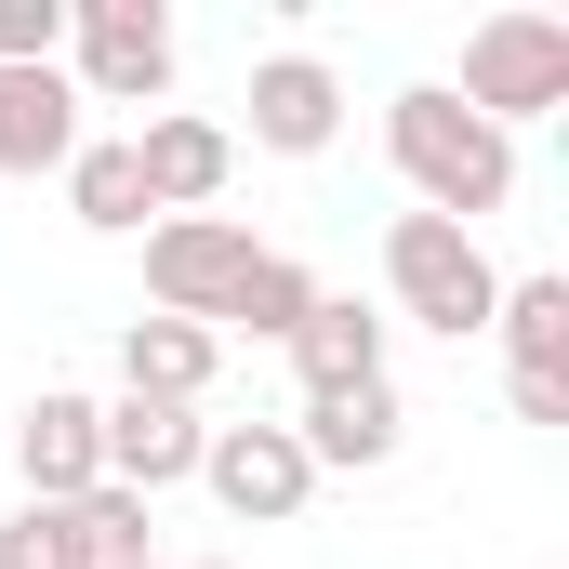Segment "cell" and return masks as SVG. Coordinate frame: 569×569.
Returning <instances> with one entry per match:
<instances>
[{"label": "cell", "instance_id": "obj_1", "mask_svg": "<svg viewBox=\"0 0 569 569\" xmlns=\"http://www.w3.org/2000/svg\"><path fill=\"white\" fill-rule=\"evenodd\" d=\"M398 159H411V186L437 199V226H450V212H490L503 172H517L503 133H490L477 107H450V93H398Z\"/></svg>", "mask_w": 569, "mask_h": 569}, {"label": "cell", "instance_id": "obj_2", "mask_svg": "<svg viewBox=\"0 0 569 569\" xmlns=\"http://www.w3.org/2000/svg\"><path fill=\"white\" fill-rule=\"evenodd\" d=\"M385 266H398V291H411V318H437V331H490V266H477V239L463 226H437V212H398V239H385Z\"/></svg>", "mask_w": 569, "mask_h": 569}, {"label": "cell", "instance_id": "obj_3", "mask_svg": "<svg viewBox=\"0 0 569 569\" xmlns=\"http://www.w3.org/2000/svg\"><path fill=\"white\" fill-rule=\"evenodd\" d=\"M463 93H477V107H557V93H569V27H557V13L477 27V40H463Z\"/></svg>", "mask_w": 569, "mask_h": 569}, {"label": "cell", "instance_id": "obj_4", "mask_svg": "<svg viewBox=\"0 0 569 569\" xmlns=\"http://www.w3.org/2000/svg\"><path fill=\"white\" fill-rule=\"evenodd\" d=\"M490 318L517 345V411L530 425H569V279H517Z\"/></svg>", "mask_w": 569, "mask_h": 569}, {"label": "cell", "instance_id": "obj_5", "mask_svg": "<svg viewBox=\"0 0 569 569\" xmlns=\"http://www.w3.org/2000/svg\"><path fill=\"white\" fill-rule=\"evenodd\" d=\"M266 252L239 239V226H159L146 239V291L172 305V318H199V305H239V279H252Z\"/></svg>", "mask_w": 569, "mask_h": 569}, {"label": "cell", "instance_id": "obj_6", "mask_svg": "<svg viewBox=\"0 0 569 569\" xmlns=\"http://www.w3.org/2000/svg\"><path fill=\"white\" fill-rule=\"evenodd\" d=\"M212 490H226L239 517H291V503H305V437H279V425L212 437Z\"/></svg>", "mask_w": 569, "mask_h": 569}, {"label": "cell", "instance_id": "obj_7", "mask_svg": "<svg viewBox=\"0 0 569 569\" xmlns=\"http://www.w3.org/2000/svg\"><path fill=\"white\" fill-rule=\"evenodd\" d=\"M93 463H120V477L159 490V477H186V463H199V425H186L172 398H120V411L93 425Z\"/></svg>", "mask_w": 569, "mask_h": 569}, {"label": "cell", "instance_id": "obj_8", "mask_svg": "<svg viewBox=\"0 0 569 569\" xmlns=\"http://www.w3.org/2000/svg\"><path fill=\"white\" fill-rule=\"evenodd\" d=\"M67 80L53 67H0V172H40V159H67Z\"/></svg>", "mask_w": 569, "mask_h": 569}, {"label": "cell", "instance_id": "obj_9", "mask_svg": "<svg viewBox=\"0 0 569 569\" xmlns=\"http://www.w3.org/2000/svg\"><path fill=\"white\" fill-rule=\"evenodd\" d=\"M291 358H305V398H331V385H371L385 371V331L358 305H305L291 318Z\"/></svg>", "mask_w": 569, "mask_h": 569}, {"label": "cell", "instance_id": "obj_10", "mask_svg": "<svg viewBox=\"0 0 569 569\" xmlns=\"http://www.w3.org/2000/svg\"><path fill=\"white\" fill-rule=\"evenodd\" d=\"M305 425H318L305 463H385V450H398V398H385V371H371V385H331Z\"/></svg>", "mask_w": 569, "mask_h": 569}, {"label": "cell", "instance_id": "obj_11", "mask_svg": "<svg viewBox=\"0 0 569 569\" xmlns=\"http://www.w3.org/2000/svg\"><path fill=\"white\" fill-rule=\"evenodd\" d=\"M133 159H146V199H212L226 186V133L212 120H159Z\"/></svg>", "mask_w": 569, "mask_h": 569}, {"label": "cell", "instance_id": "obj_12", "mask_svg": "<svg viewBox=\"0 0 569 569\" xmlns=\"http://www.w3.org/2000/svg\"><path fill=\"white\" fill-rule=\"evenodd\" d=\"M252 133H266V146H318V133H331V80H318L305 53L252 80Z\"/></svg>", "mask_w": 569, "mask_h": 569}, {"label": "cell", "instance_id": "obj_13", "mask_svg": "<svg viewBox=\"0 0 569 569\" xmlns=\"http://www.w3.org/2000/svg\"><path fill=\"white\" fill-rule=\"evenodd\" d=\"M27 477L40 490H93V411L80 398H40L27 411Z\"/></svg>", "mask_w": 569, "mask_h": 569}, {"label": "cell", "instance_id": "obj_14", "mask_svg": "<svg viewBox=\"0 0 569 569\" xmlns=\"http://www.w3.org/2000/svg\"><path fill=\"white\" fill-rule=\"evenodd\" d=\"M159 67H172L159 13H133V0H107V13H93V80H107V93H146Z\"/></svg>", "mask_w": 569, "mask_h": 569}, {"label": "cell", "instance_id": "obj_15", "mask_svg": "<svg viewBox=\"0 0 569 569\" xmlns=\"http://www.w3.org/2000/svg\"><path fill=\"white\" fill-rule=\"evenodd\" d=\"M0 569H107V557H93V517L80 503H27L0 530Z\"/></svg>", "mask_w": 569, "mask_h": 569}, {"label": "cell", "instance_id": "obj_16", "mask_svg": "<svg viewBox=\"0 0 569 569\" xmlns=\"http://www.w3.org/2000/svg\"><path fill=\"white\" fill-rule=\"evenodd\" d=\"M199 371H212V345H199L186 318H146V331H133V398H172V411H186Z\"/></svg>", "mask_w": 569, "mask_h": 569}, {"label": "cell", "instance_id": "obj_17", "mask_svg": "<svg viewBox=\"0 0 569 569\" xmlns=\"http://www.w3.org/2000/svg\"><path fill=\"white\" fill-rule=\"evenodd\" d=\"M80 212H93V226H133L146 212V159L133 146H93V159H80Z\"/></svg>", "mask_w": 569, "mask_h": 569}, {"label": "cell", "instance_id": "obj_18", "mask_svg": "<svg viewBox=\"0 0 569 569\" xmlns=\"http://www.w3.org/2000/svg\"><path fill=\"white\" fill-rule=\"evenodd\" d=\"M305 305H318V291H305V266H279V252H266V266L239 279V305H226V318H252V331H291Z\"/></svg>", "mask_w": 569, "mask_h": 569}, {"label": "cell", "instance_id": "obj_19", "mask_svg": "<svg viewBox=\"0 0 569 569\" xmlns=\"http://www.w3.org/2000/svg\"><path fill=\"white\" fill-rule=\"evenodd\" d=\"M40 40H53V0H0V53H13V67H27V53H40Z\"/></svg>", "mask_w": 569, "mask_h": 569}]
</instances>
